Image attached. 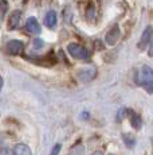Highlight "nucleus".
<instances>
[{
	"label": "nucleus",
	"mask_w": 153,
	"mask_h": 155,
	"mask_svg": "<svg viewBox=\"0 0 153 155\" xmlns=\"http://www.w3.org/2000/svg\"><path fill=\"white\" fill-rule=\"evenodd\" d=\"M5 49H7V51L10 53V54L17 55V54H20V53L23 51V49H24V45H23V42H20V41L14 39V41H10V42L7 43Z\"/></svg>",
	"instance_id": "nucleus-4"
},
{
	"label": "nucleus",
	"mask_w": 153,
	"mask_h": 155,
	"mask_svg": "<svg viewBox=\"0 0 153 155\" xmlns=\"http://www.w3.org/2000/svg\"><path fill=\"white\" fill-rule=\"evenodd\" d=\"M92 155H102V153H101V151H94Z\"/></svg>",
	"instance_id": "nucleus-18"
},
{
	"label": "nucleus",
	"mask_w": 153,
	"mask_h": 155,
	"mask_svg": "<svg viewBox=\"0 0 153 155\" xmlns=\"http://www.w3.org/2000/svg\"><path fill=\"white\" fill-rule=\"evenodd\" d=\"M26 27H27V30L30 32H32V34H40V31H42L39 22H38L35 18H28L27 23H26Z\"/></svg>",
	"instance_id": "nucleus-8"
},
{
	"label": "nucleus",
	"mask_w": 153,
	"mask_h": 155,
	"mask_svg": "<svg viewBox=\"0 0 153 155\" xmlns=\"http://www.w3.org/2000/svg\"><path fill=\"white\" fill-rule=\"evenodd\" d=\"M45 25L47 26V27L52 28L55 27V25H57V12L55 11H48V12L46 14L45 16Z\"/></svg>",
	"instance_id": "nucleus-11"
},
{
	"label": "nucleus",
	"mask_w": 153,
	"mask_h": 155,
	"mask_svg": "<svg viewBox=\"0 0 153 155\" xmlns=\"http://www.w3.org/2000/svg\"><path fill=\"white\" fill-rule=\"evenodd\" d=\"M151 41H152V27L148 26V27L144 30L142 35H141V39H140V42H138V47H140L141 50L145 49V46L148 43H151Z\"/></svg>",
	"instance_id": "nucleus-7"
},
{
	"label": "nucleus",
	"mask_w": 153,
	"mask_h": 155,
	"mask_svg": "<svg viewBox=\"0 0 153 155\" xmlns=\"http://www.w3.org/2000/svg\"><path fill=\"white\" fill-rule=\"evenodd\" d=\"M19 23H20V11H12V12L10 14V16H8L7 28L10 30V31H12V30L17 28Z\"/></svg>",
	"instance_id": "nucleus-6"
},
{
	"label": "nucleus",
	"mask_w": 153,
	"mask_h": 155,
	"mask_svg": "<svg viewBox=\"0 0 153 155\" xmlns=\"http://www.w3.org/2000/svg\"><path fill=\"white\" fill-rule=\"evenodd\" d=\"M128 115H129V119H130V124L133 126V128H136V130H140L141 126H142V119H141L136 112L130 111V109H128Z\"/></svg>",
	"instance_id": "nucleus-9"
},
{
	"label": "nucleus",
	"mask_w": 153,
	"mask_h": 155,
	"mask_svg": "<svg viewBox=\"0 0 153 155\" xmlns=\"http://www.w3.org/2000/svg\"><path fill=\"white\" fill-rule=\"evenodd\" d=\"M67 51L70 53V55L73 58L79 59V61H89L90 58V53L83 46H81L78 43H70L67 46Z\"/></svg>",
	"instance_id": "nucleus-2"
},
{
	"label": "nucleus",
	"mask_w": 153,
	"mask_h": 155,
	"mask_svg": "<svg viewBox=\"0 0 153 155\" xmlns=\"http://www.w3.org/2000/svg\"><path fill=\"white\" fill-rule=\"evenodd\" d=\"M2 88H3V78L0 77V91H2Z\"/></svg>",
	"instance_id": "nucleus-19"
},
{
	"label": "nucleus",
	"mask_w": 153,
	"mask_h": 155,
	"mask_svg": "<svg viewBox=\"0 0 153 155\" xmlns=\"http://www.w3.org/2000/svg\"><path fill=\"white\" fill-rule=\"evenodd\" d=\"M128 116V109L126 108H122V109H120L118 113H117V121H121L123 120V119Z\"/></svg>",
	"instance_id": "nucleus-14"
},
{
	"label": "nucleus",
	"mask_w": 153,
	"mask_h": 155,
	"mask_svg": "<svg viewBox=\"0 0 153 155\" xmlns=\"http://www.w3.org/2000/svg\"><path fill=\"white\" fill-rule=\"evenodd\" d=\"M95 74H97V70L94 68H85V69H81L78 71V78L83 82H87V81H92L95 77Z\"/></svg>",
	"instance_id": "nucleus-5"
},
{
	"label": "nucleus",
	"mask_w": 153,
	"mask_h": 155,
	"mask_svg": "<svg viewBox=\"0 0 153 155\" xmlns=\"http://www.w3.org/2000/svg\"><path fill=\"white\" fill-rule=\"evenodd\" d=\"M122 139H123V142H125L126 147H129V148H132V147L134 146V143H136L134 138L130 135V134H123V135H122Z\"/></svg>",
	"instance_id": "nucleus-12"
},
{
	"label": "nucleus",
	"mask_w": 153,
	"mask_h": 155,
	"mask_svg": "<svg viewBox=\"0 0 153 155\" xmlns=\"http://www.w3.org/2000/svg\"><path fill=\"white\" fill-rule=\"evenodd\" d=\"M12 151H14V155H32L30 147L27 144H24V143H17Z\"/></svg>",
	"instance_id": "nucleus-10"
},
{
	"label": "nucleus",
	"mask_w": 153,
	"mask_h": 155,
	"mask_svg": "<svg viewBox=\"0 0 153 155\" xmlns=\"http://www.w3.org/2000/svg\"><path fill=\"white\" fill-rule=\"evenodd\" d=\"M0 155H14V151L8 150V148H3V150L0 151Z\"/></svg>",
	"instance_id": "nucleus-16"
},
{
	"label": "nucleus",
	"mask_w": 153,
	"mask_h": 155,
	"mask_svg": "<svg viewBox=\"0 0 153 155\" xmlns=\"http://www.w3.org/2000/svg\"><path fill=\"white\" fill-rule=\"evenodd\" d=\"M118 38H120V27L116 25L108 31L106 37H105V42L109 46H114L117 43V41H118Z\"/></svg>",
	"instance_id": "nucleus-3"
},
{
	"label": "nucleus",
	"mask_w": 153,
	"mask_h": 155,
	"mask_svg": "<svg viewBox=\"0 0 153 155\" xmlns=\"http://www.w3.org/2000/svg\"><path fill=\"white\" fill-rule=\"evenodd\" d=\"M61 148H62V146L59 144V143H58V144H55L54 147H52L51 154H50V155H58V154L61 153Z\"/></svg>",
	"instance_id": "nucleus-15"
},
{
	"label": "nucleus",
	"mask_w": 153,
	"mask_h": 155,
	"mask_svg": "<svg viewBox=\"0 0 153 155\" xmlns=\"http://www.w3.org/2000/svg\"><path fill=\"white\" fill-rule=\"evenodd\" d=\"M136 81L138 85L144 86L146 89L148 93H152L153 92V71H152V68L149 66H142L140 68L136 74Z\"/></svg>",
	"instance_id": "nucleus-1"
},
{
	"label": "nucleus",
	"mask_w": 153,
	"mask_h": 155,
	"mask_svg": "<svg viewBox=\"0 0 153 155\" xmlns=\"http://www.w3.org/2000/svg\"><path fill=\"white\" fill-rule=\"evenodd\" d=\"M34 46L35 47H40V46H42V41H40V39H35L34 41Z\"/></svg>",
	"instance_id": "nucleus-17"
},
{
	"label": "nucleus",
	"mask_w": 153,
	"mask_h": 155,
	"mask_svg": "<svg viewBox=\"0 0 153 155\" xmlns=\"http://www.w3.org/2000/svg\"><path fill=\"white\" fill-rule=\"evenodd\" d=\"M69 155H85V147L82 144H76L70 150Z\"/></svg>",
	"instance_id": "nucleus-13"
},
{
	"label": "nucleus",
	"mask_w": 153,
	"mask_h": 155,
	"mask_svg": "<svg viewBox=\"0 0 153 155\" xmlns=\"http://www.w3.org/2000/svg\"><path fill=\"white\" fill-rule=\"evenodd\" d=\"M109 155H113V154H109Z\"/></svg>",
	"instance_id": "nucleus-20"
}]
</instances>
